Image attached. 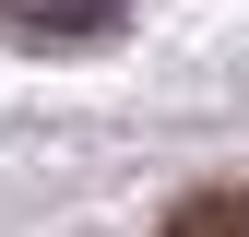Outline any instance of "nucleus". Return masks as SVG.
Here are the masks:
<instances>
[{
  "label": "nucleus",
  "mask_w": 249,
  "mask_h": 237,
  "mask_svg": "<svg viewBox=\"0 0 249 237\" xmlns=\"http://www.w3.org/2000/svg\"><path fill=\"white\" fill-rule=\"evenodd\" d=\"M0 24H12L24 48H107L119 0H0Z\"/></svg>",
  "instance_id": "1"
},
{
  "label": "nucleus",
  "mask_w": 249,
  "mask_h": 237,
  "mask_svg": "<svg viewBox=\"0 0 249 237\" xmlns=\"http://www.w3.org/2000/svg\"><path fill=\"white\" fill-rule=\"evenodd\" d=\"M166 237H249V190H190L166 214Z\"/></svg>",
  "instance_id": "2"
}]
</instances>
